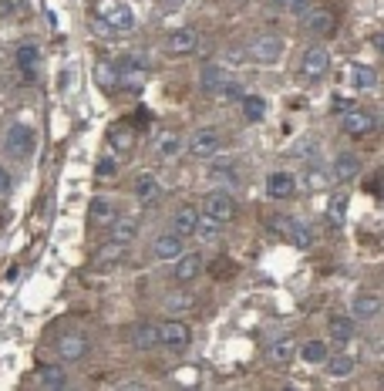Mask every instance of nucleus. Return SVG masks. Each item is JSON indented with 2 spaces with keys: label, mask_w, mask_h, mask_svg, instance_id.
Wrapping results in <instances>:
<instances>
[{
  "label": "nucleus",
  "mask_w": 384,
  "mask_h": 391,
  "mask_svg": "<svg viewBox=\"0 0 384 391\" xmlns=\"http://www.w3.org/2000/svg\"><path fill=\"white\" fill-rule=\"evenodd\" d=\"M294 354H297V341L294 338H280L267 348V361L270 365H277V368H283V365L294 361Z\"/></svg>",
  "instance_id": "obj_19"
},
{
  "label": "nucleus",
  "mask_w": 384,
  "mask_h": 391,
  "mask_svg": "<svg viewBox=\"0 0 384 391\" xmlns=\"http://www.w3.org/2000/svg\"><path fill=\"white\" fill-rule=\"evenodd\" d=\"M287 11H290V14H304V11H310V0H287Z\"/></svg>",
  "instance_id": "obj_44"
},
{
  "label": "nucleus",
  "mask_w": 384,
  "mask_h": 391,
  "mask_svg": "<svg viewBox=\"0 0 384 391\" xmlns=\"http://www.w3.org/2000/svg\"><path fill=\"white\" fill-rule=\"evenodd\" d=\"M108 230H112V233H108V236H112L115 243H122V247H128V243H132V240L139 236V223H135V220H122V216H118V220L112 223Z\"/></svg>",
  "instance_id": "obj_27"
},
{
  "label": "nucleus",
  "mask_w": 384,
  "mask_h": 391,
  "mask_svg": "<svg viewBox=\"0 0 384 391\" xmlns=\"http://www.w3.org/2000/svg\"><path fill=\"white\" fill-rule=\"evenodd\" d=\"M11 186H14V179H11V172L0 166V196H7L11 193Z\"/></svg>",
  "instance_id": "obj_43"
},
{
  "label": "nucleus",
  "mask_w": 384,
  "mask_h": 391,
  "mask_svg": "<svg viewBox=\"0 0 384 391\" xmlns=\"http://www.w3.org/2000/svg\"><path fill=\"white\" fill-rule=\"evenodd\" d=\"M223 81H226L223 68H219V65H206L203 68V78H199V88H203L206 95H216L219 88H223Z\"/></svg>",
  "instance_id": "obj_29"
},
{
  "label": "nucleus",
  "mask_w": 384,
  "mask_h": 391,
  "mask_svg": "<svg viewBox=\"0 0 384 391\" xmlns=\"http://www.w3.org/2000/svg\"><path fill=\"white\" fill-rule=\"evenodd\" d=\"M351 78H354V85H361V88H374L378 85V75H374L371 68H351Z\"/></svg>",
  "instance_id": "obj_37"
},
{
  "label": "nucleus",
  "mask_w": 384,
  "mask_h": 391,
  "mask_svg": "<svg viewBox=\"0 0 384 391\" xmlns=\"http://www.w3.org/2000/svg\"><path fill=\"white\" fill-rule=\"evenodd\" d=\"M327 331H331V338L337 341V344H347V341L354 338V331H358V324H354L351 317H344V314H337V317H331V324H327Z\"/></svg>",
  "instance_id": "obj_26"
},
{
  "label": "nucleus",
  "mask_w": 384,
  "mask_h": 391,
  "mask_svg": "<svg viewBox=\"0 0 384 391\" xmlns=\"http://www.w3.org/2000/svg\"><path fill=\"white\" fill-rule=\"evenodd\" d=\"M327 68H331V54H327V48H324V44H314V48H307L304 58H300V78L304 81H320L324 75H327Z\"/></svg>",
  "instance_id": "obj_5"
},
{
  "label": "nucleus",
  "mask_w": 384,
  "mask_h": 391,
  "mask_svg": "<svg viewBox=\"0 0 384 391\" xmlns=\"http://www.w3.org/2000/svg\"><path fill=\"white\" fill-rule=\"evenodd\" d=\"M304 183H307V189H324V186H327V172L314 166V169H307V176H304Z\"/></svg>",
  "instance_id": "obj_39"
},
{
  "label": "nucleus",
  "mask_w": 384,
  "mask_h": 391,
  "mask_svg": "<svg viewBox=\"0 0 384 391\" xmlns=\"http://www.w3.org/2000/svg\"><path fill=\"white\" fill-rule=\"evenodd\" d=\"M203 216H209V220L216 223H230L233 216H236V203H233L230 193H209L203 203Z\"/></svg>",
  "instance_id": "obj_8"
},
{
  "label": "nucleus",
  "mask_w": 384,
  "mask_h": 391,
  "mask_svg": "<svg viewBox=\"0 0 384 391\" xmlns=\"http://www.w3.org/2000/svg\"><path fill=\"white\" fill-rule=\"evenodd\" d=\"M159 193V179H155L152 172H142L139 179H135V199H152Z\"/></svg>",
  "instance_id": "obj_33"
},
{
  "label": "nucleus",
  "mask_w": 384,
  "mask_h": 391,
  "mask_svg": "<svg viewBox=\"0 0 384 391\" xmlns=\"http://www.w3.org/2000/svg\"><path fill=\"white\" fill-rule=\"evenodd\" d=\"M250 54H253V61H260V65H277L283 58V41L277 34H263V38H256L250 44Z\"/></svg>",
  "instance_id": "obj_11"
},
{
  "label": "nucleus",
  "mask_w": 384,
  "mask_h": 391,
  "mask_svg": "<svg viewBox=\"0 0 384 391\" xmlns=\"http://www.w3.org/2000/svg\"><path fill=\"white\" fill-rule=\"evenodd\" d=\"M128 344H132L135 351H152V348H159V327L149 324V321L135 324L132 334H128Z\"/></svg>",
  "instance_id": "obj_15"
},
{
  "label": "nucleus",
  "mask_w": 384,
  "mask_h": 391,
  "mask_svg": "<svg viewBox=\"0 0 384 391\" xmlns=\"http://www.w3.org/2000/svg\"><path fill=\"white\" fill-rule=\"evenodd\" d=\"M199 274H203V257L199 253H179L176 257V267H172L176 284H192Z\"/></svg>",
  "instance_id": "obj_14"
},
{
  "label": "nucleus",
  "mask_w": 384,
  "mask_h": 391,
  "mask_svg": "<svg viewBox=\"0 0 384 391\" xmlns=\"http://www.w3.org/2000/svg\"><path fill=\"white\" fill-rule=\"evenodd\" d=\"M88 338L85 334H78V331H68V334H58V341H54V351H58V358L61 361H68V365H75V361H85L88 358Z\"/></svg>",
  "instance_id": "obj_4"
},
{
  "label": "nucleus",
  "mask_w": 384,
  "mask_h": 391,
  "mask_svg": "<svg viewBox=\"0 0 384 391\" xmlns=\"http://www.w3.org/2000/svg\"><path fill=\"white\" fill-rule=\"evenodd\" d=\"M270 233H277V236H283L287 243H294V247H300V250H307L310 243H314V230H310L307 223H300V220H294V216H270Z\"/></svg>",
  "instance_id": "obj_1"
},
{
  "label": "nucleus",
  "mask_w": 384,
  "mask_h": 391,
  "mask_svg": "<svg viewBox=\"0 0 384 391\" xmlns=\"http://www.w3.org/2000/svg\"><path fill=\"white\" fill-rule=\"evenodd\" d=\"M344 206H347L344 196H337L331 203V209H327V213H331V226H341V223H344Z\"/></svg>",
  "instance_id": "obj_40"
},
{
  "label": "nucleus",
  "mask_w": 384,
  "mask_h": 391,
  "mask_svg": "<svg viewBox=\"0 0 384 391\" xmlns=\"http://www.w3.org/2000/svg\"><path fill=\"white\" fill-rule=\"evenodd\" d=\"M300 17H304V27H307L310 34H317V38H331L334 31H337V17H334V11H327V7L304 11Z\"/></svg>",
  "instance_id": "obj_9"
},
{
  "label": "nucleus",
  "mask_w": 384,
  "mask_h": 391,
  "mask_svg": "<svg viewBox=\"0 0 384 391\" xmlns=\"http://www.w3.org/2000/svg\"><path fill=\"white\" fill-rule=\"evenodd\" d=\"M122 260H125V247L115 243V240H108L105 247H98L91 253V267H95V270H115Z\"/></svg>",
  "instance_id": "obj_12"
},
{
  "label": "nucleus",
  "mask_w": 384,
  "mask_h": 391,
  "mask_svg": "<svg viewBox=\"0 0 384 391\" xmlns=\"http://www.w3.org/2000/svg\"><path fill=\"white\" fill-rule=\"evenodd\" d=\"M176 381H179V385H199V375H196V368H179V371H176Z\"/></svg>",
  "instance_id": "obj_42"
},
{
  "label": "nucleus",
  "mask_w": 384,
  "mask_h": 391,
  "mask_svg": "<svg viewBox=\"0 0 384 391\" xmlns=\"http://www.w3.org/2000/svg\"><path fill=\"white\" fill-rule=\"evenodd\" d=\"M243 118L246 122H260V118L267 115V102L260 98V95H243Z\"/></svg>",
  "instance_id": "obj_31"
},
{
  "label": "nucleus",
  "mask_w": 384,
  "mask_h": 391,
  "mask_svg": "<svg viewBox=\"0 0 384 391\" xmlns=\"http://www.w3.org/2000/svg\"><path fill=\"white\" fill-rule=\"evenodd\" d=\"M34 381H38L41 388H64V385H68V375H64L58 365H41Z\"/></svg>",
  "instance_id": "obj_24"
},
{
  "label": "nucleus",
  "mask_w": 384,
  "mask_h": 391,
  "mask_svg": "<svg viewBox=\"0 0 384 391\" xmlns=\"http://www.w3.org/2000/svg\"><path fill=\"white\" fill-rule=\"evenodd\" d=\"M34 142H38V135H34V129L24 125V122L11 125L7 135H4V149H7L14 159H27L31 152H34Z\"/></svg>",
  "instance_id": "obj_3"
},
{
  "label": "nucleus",
  "mask_w": 384,
  "mask_h": 391,
  "mask_svg": "<svg viewBox=\"0 0 384 391\" xmlns=\"http://www.w3.org/2000/svg\"><path fill=\"white\" fill-rule=\"evenodd\" d=\"M182 149V139L176 132H166V135H159V142H155V159H172L179 156Z\"/></svg>",
  "instance_id": "obj_30"
},
{
  "label": "nucleus",
  "mask_w": 384,
  "mask_h": 391,
  "mask_svg": "<svg viewBox=\"0 0 384 391\" xmlns=\"http://www.w3.org/2000/svg\"><path fill=\"white\" fill-rule=\"evenodd\" d=\"M351 314H354V321H371L381 314V297L378 294H358L351 304Z\"/></svg>",
  "instance_id": "obj_20"
},
{
  "label": "nucleus",
  "mask_w": 384,
  "mask_h": 391,
  "mask_svg": "<svg viewBox=\"0 0 384 391\" xmlns=\"http://www.w3.org/2000/svg\"><path fill=\"white\" fill-rule=\"evenodd\" d=\"M219 98H223V102H233V105H236V102H243V85H240V81H230V78H226V81H223V88H219Z\"/></svg>",
  "instance_id": "obj_36"
},
{
  "label": "nucleus",
  "mask_w": 384,
  "mask_h": 391,
  "mask_svg": "<svg viewBox=\"0 0 384 391\" xmlns=\"http://www.w3.org/2000/svg\"><path fill=\"white\" fill-rule=\"evenodd\" d=\"M108 142L115 152H132L135 149V132L128 129V125H115V129L108 132Z\"/></svg>",
  "instance_id": "obj_28"
},
{
  "label": "nucleus",
  "mask_w": 384,
  "mask_h": 391,
  "mask_svg": "<svg viewBox=\"0 0 384 391\" xmlns=\"http://www.w3.org/2000/svg\"><path fill=\"white\" fill-rule=\"evenodd\" d=\"M199 220H203V213L192 206V203H186V206H179L172 213V230L179 236H192L196 233V226H199Z\"/></svg>",
  "instance_id": "obj_16"
},
{
  "label": "nucleus",
  "mask_w": 384,
  "mask_h": 391,
  "mask_svg": "<svg viewBox=\"0 0 384 391\" xmlns=\"http://www.w3.org/2000/svg\"><path fill=\"white\" fill-rule=\"evenodd\" d=\"M17 68L24 71L27 78H38V71H41V51L34 48V44H21V48H17Z\"/></svg>",
  "instance_id": "obj_22"
},
{
  "label": "nucleus",
  "mask_w": 384,
  "mask_h": 391,
  "mask_svg": "<svg viewBox=\"0 0 384 391\" xmlns=\"http://www.w3.org/2000/svg\"><path fill=\"white\" fill-rule=\"evenodd\" d=\"M196 48H199V31H196L192 24L172 31V34L166 38V54L169 58H189Z\"/></svg>",
  "instance_id": "obj_6"
},
{
  "label": "nucleus",
  "mask_w": 384,
  "mask_h": 391,
  "mask_svg": "<svg viewBox=\"0 0 384 391\" xmlns=\"http://www.w3.org/2000/svg\"><path fill=\"white\" fill-rule=\"evenodd\" d=\"M118 68L115 65H98V81H102L105 88H118Z\"/></svg>",
  "instance_id": "obj_38"
},
{
  "label": "nucleus",
  "mask_w": 384,
  "mask_h": 391,
  "mask_svg": "<svg viewBox=\"0 0 384 391\" xmlns=\"http://www.w3.org/2000/svg\"><path fill=\"white\" fill-rule=\"evenodd\" d=\"M115 172H118V162L112 156H105L102 162L95 166V176H98V179H105V176H115Z\"/></svg>",
  "instance_id": "obj_41"
},
{
  "label": "nucleus",
  "mask_w": 384,
  "mask_h": 391,
  "mask_svg": "<svg viewBox=\"0 0 384 391\" xmlns=\"http://www.w3.org/2000/svg\"><path fill=\"white\" fill-rule=\"evenodd\" d=\"M327 375L331 378H351L354 375V358L351 354H327Z\"/></svg>",
  "instance_id": "obj_25"
},
{
  "label": "nucleus",
  "mask_w": 384,
  "mask_h": 391,
  "mask_svg": "<svg viewBox=\"0 0 384 391\" xmlns=\"http://www.w3.org/2000/svg\"><path fill=\"white\" fill-rule=\"evenodd\" d=\"M358 172H361V159L354 156V152H337V159H334V176H337L341 183H351Z\"/></svg>",
  "instance_id": "obj_21"
},
{
  "label": "nucleus",
  "mask_w": 384,
  "mask_h": 391,
  "mask_svg": "<svg viewBox=\"0 0 384 391\" xmlns=\"http://www.w3.org/2000/svg\"><path fill=\"white\" fill-rule=\"evenodd\" d=\"M219 145H223L219 129H199V132H192V139H189V156L209 159L219 152Z\"/></svg>",
  "instance_id": "obj_10"
},
{
  "label": "nucleus",
  "mask_w": 384,
  "mask_h": 391,
  "mask_svg": "<svg viewBox=\"0 0 384 391\" xmlns=\"http://www.w3.org/2000/svg\"><path fill=\"white\" fill-rule=\"evenodd\" d=\"M169 4H172V7H179V4H182V0H169Z\"/></svg>",
  "instance_id": "obj_46"
},
{
  "label": "nucleus",
  "mask_w": 384,
  "mask_h": 391,
  "mask_svg": "<svg viewBox=\"0 0 384 391\" xmlns=\"http://www.w3.org/2000/svg\"><path fill=\"white\" fill-rule=\"evenodd\" d=\"M186 236H179L176 230L172 233H159L152 240V253L159 257V260H176L179 253H186V243H182Z\"/></svg>",
  "instance_id": "obj_13"
},
{
  "label": "nucleus",
  "mask_w": 384,
  "mask_h": 391,
  "mask_svg": "<svg viewBox=\"0 0 384 391\" xmlns=\"http://www.w3.org/2000/svg\"><path fill=\"white\" fill-rule=\"evenodd\" d=\"M327 344H324V341H307V344H304V348H300V358H304V361H310V365H324V361H327Z\"/></svg>",
  "instance_id": "obj_32"
},
{
  "label": "nucleus",
  "mask_w": 384,
  "mask_h": 391,
  "mask_svg": "<svg viewBox=\"0 0 384 391\" xmlns=\"http://www.w3.org/2000/svg\"><path fill=\"white\" fill-rule=\"evenodd\" d=\"M297 193V179L290 172H273L267 179V196L270 199H290Z\"/></svg>",
  "instance_id": "obj_18"
},
{
  "label": "nucleus",
  "mask_w": 384,
  "mask_h": 391,
  "mask_svg": "<svg viewBox=\"0 0 384 391\" xmlns=\"http://www.w3.org/2000/svg\"><path fill=\"white\" fill-rule=\"evenodd\" d=\"M192 304H196V297H192V294H186V290H176V294H169V297H166V311L182 314V311H189Z\"/></svg>",
  "instance_id": "obj_34"
},
{
  "label": "nucleus",
  "mask_w": 384,
  "mask_h": 391,
  "mask_svg": "<svg viewBox=\"0 0 384 391\" xmlns=\"http://www.w3.org/2000/svg\"><path fill=\"white\" fill-rule=\"evenodd\" d=\"M189 341H192V334H189V327L182 324V321H166V324L159 327V344H162L166 351H172V354L186 351V348H189Z\"/></svg>",
  "instance_id": "obj_7"
},
{
  "label": "nucleus",
  "mask_w": 384,
  "mask_h": 391,
  "mask_svg": "<svg viewBox=\"0 0 384 391\" xmlns=\"http://www.w3.org/2000/svg\"><path fill=\"white\" fill-rule=\"evenodd\" d=\"M219 226H223V223H216V220H209V216H206V220H199V226H196V233H192V236H199L203 243H216Z\"/></svg>",
  "instance_id": "obj_35"
},
{
  "label": "nucleus",
  "mask_w": 384,
  "mask_h": 391,
  "mask_svg": "<svg viewBox=\"0 0 384 391\" xmlns=\"http://www.w3.org/2000/svg\"><path fill=\"white\" fill-rule=\"evenodd\" d=\"M341 129L347 132V135H371L374 132V115H368V112H358V108H351L344 115V122H341Z\"/></svg>",
  "instance_id": "obj_17"
},
{
  "label": "nucleus",
  "mask_w": 384,
  "mask_h": 391,
  "mask_svg": "<svg viewBox=\"0 0 384 391\" xmlns=\"http://www.w3.org/2000/svg\"><path fill=\"white\" fill-rule=\"evenodd\" d=\"M270 4H277V7H287V0H270Z\"/></svg>",
  "instance_id": "obj_45"
},
{
  "label": "nucleus",
  "mask_w": 384,
  "mask_h": 391,
  "mask_svg": "<svg viewBox=\"0 0 384 391\" xmlns=\"http://www.w3.org/2000/svg\"><path fill=\"white\" fill-rule=\"evenodd\" d=\"M95 17H98L102 24H108L112 31H132V27H135L132 7L118 4V0H98V4H95Z\"/></svg>",
  "instance_id": "obj_2"
},
{
  "label": "nucleus",
  "mask_w": 384,
  "mask_h": 391,
  "mask_svg": "<svg viewBox=\"0 0 384 391\" xmlns=\"http://www.w3.org/2000/svg\"><path fill=\"white\" fill-rule=\"evenodd\" d=\"M115 220H118V213H115V206H112L108 199H102V196H98V199H91V223H95V226H105V230H108Z\"/></svg>",
  "instance_id": "obj_23"
}]
</instances>
